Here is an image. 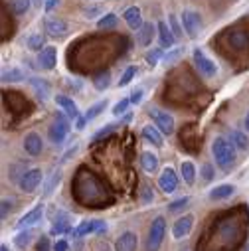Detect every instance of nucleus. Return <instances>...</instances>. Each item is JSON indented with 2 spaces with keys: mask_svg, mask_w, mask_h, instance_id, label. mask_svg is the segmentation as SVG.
<instances>
[{
  "mask_svg": "<svg viewBox=\"0 0 249 251\" xmlns=\"http://www.w3.org/2000/svg\"><path fill=\"white\" fill-rule=\"evenodd\" d=\"M212 154L216 158V164L222 168V170H229L235 162V147L229 139H224V137H216L214 143H212Z\"/></svg>",
  "mask_w": 249,
  "mask_h": 251,
  "instance_id": "1",
  "label": "nucleus"
},
{
  "mask_svg": "<svg viewBox=\"0 0 249 251\" xmlns=\"http://www.w3.org/2000/svg\"><path fill=\"white\" fill-rule=\"evenodd\" d=\"M164 233H166V222H164L162 216H156L150 224V229H149L147 251H158L162 241H164Z\"/></svg>",
  "mask_w": 249,
  "mask_h": 251,
  "instance_id": "2",
  "label": "nucleus"
},
{
  "mask_svg": "<svg viewBox=\"0 0 249 251\" xmlns=\"http://www.w3.org/2000/svg\"><path fill=\"white\" fill-rule=\"evenodd\" d=\"M149 117L154 121V125L160 129L162 135H172L174 133V127H176V123H174V117L168 113V111H162V109H156V107H150L149 109Z\"/></svg>",
  "mask_w": 249,
  "mask_h": 251,
  "instance_id": "3",
  "label": "nucleus"
},
{
  "mask_svg": "<svg viewBox=\"0 0 249 251\" xmlns=\"http://www.w3.org/2000/svg\"><path fill=\"white\" fill-rule=\"evenodd\" d=\"M182 28L190 40H196L202 32V16L196 10H184L182 12Z\"/></svg>",
  "mask_w": 249,
  "mask_h": 251,
  "instance_id": "4",
  "label": "nucleus"
},
{
  "mask_svg": "<svg viewBox=\"0 0 249 251\" xmlns=\"http://www.w3.org/2000/svg\"><path fill=\"white\" fill-rule=\"evenodd\" d=\"M192 57H194L196 70H198L204 77H216V75H218V66L214 64V59H210L200 48H196V50L192 51Z\"/></svg>",
  "mask_w": 249,
  "mask_h": 251,
  "instance_id": "5",
  "label": "nucleus"
},
{
  "mask_svg": "<svg viewBox=\"0 0 249 251\" xmlns=\"http://www.w3.org/2000/svg\"><path fill=\"white\" fill-rule=\"evenodd\" d=\"M50 141L53 145H61L66 141V137L70 135V121L64 117V115H57L55 117V123L50 127Z\"/></svg>",
  "mask_w": 249,
  "mask_h": 251,
  "instance_id": "6",
  "label": "nucleus"
},
{
  "mask_svg": "<svg viewBox=\"0 0 249 251\" xmlns=\"http://www.w3.org/2000/svg\"><path fill=\"white\" fill-rule=\"evenodd\" d=\"M42 180H44V176H42L40 168H28L26 172H22V176L18 180V186H20V190L30 194V192H34L36 188L42 184Z\"/></svg>",
  "mask_w": 249,
  "mask_h": 251,
  "instance_id": "7",
  "label": "nucleus"
},
{
  "mask_svg": "<svg viewBox=\"0 0 249 251\" xmlns=\"http://www.w3.org/2000/svg\"><path fill=\"white\" fill-rule=\"evenodd\" d=\"M44 28L48 32V36L51 38H64L68 34V22L64 18H57V16H46L44 20Z\"/></svg>",
  "mask_w": 249,
  "mask_h": 251,
  "instance_id": "8",
  "label": "nucleus"
},
{
  "mask_svg": "<svg viewBox=\"0 0 249 251\" xmlns=\"http://www.w3.org/2000/svg\"><path fill=\"white\" fill-rule=\"evenodd\" d=\"M194 220H196V218H194L192 214H186V216L178 218V220L174 222V226H172V237H174V239L188 237L190 231H192V227H194Z\"/></svg>",
  "mask_w": 249,
  "mask_h": 251,
  "instance_id": "9",
  "label": "nucleus"
},
{
  "mask_svg": "<svg viewBox=\"0 0 249 251\" xmlns=\"http://www.w3.org/2000/svg\"><path fill=\"white\" fill-rule=\"evenodd\" d=\"M105 229H107L105 222H101V220H85L77 227L72 229V235L74 237H83V235H89V233H101Z\"/></svg>",
  "mask_w": 249,
  "mask_h": 251,
  "instance_id": "10",
  "label": "nucleus"
},
{
  "mask_svg": "<svg viewBox=\"0 0 249 251\" xmlns=\"http://www.w3.org/2000/svg\"><path fill=\"white\" fill-rule=\"evenodd\" d=\"M72 229H74L72 227V216L68 212L57 210L55 216H53V220H51V233L53 235H64V233H68Z\"/></svg>",
  "mask_w": 249,
  "mask_h": 251,
  "instance_id": "11",
  "label": "nucleus"
},
{
  "mask_svg": "<svg viewBox=\"0 0 249 251\" xmlns=\"http://www.w3.org/2000/svg\"><path fill=\"white\" fill-rule=\"evenodd\" d=\"M158 188H160L164 194L176 192V188H178V176H176V172L170 166H166L160 172V176H158Z\"/></svg>",
  "mask_w": 249,
  "mask_h": 251,
  "instance_id": "12",
  "label": "nucleus"
},
{
  "mask_svg": "<svg viewBox=\"0 0 249 251\" xmlns=\"http://www.w3.org/2000/svg\"><path fill=\"white\" fill-rule=\"evenodd\" d=\"M137 247H139V237L135 231H124L115 241V251H137Z\"/></svg>",
  "mask_w": 249,
  "mask_h": 251,
  "instance_id": "13",
  "label": "nucleus"
},
{
  "mask_svg": "<svg viewBox=\"0 0 249 251\" xmlns=\"http://www.w3.org/2000/svg\"><path fill=\"white\" fill-rule=\"evenodd\" d=\"M55 61H57V55H55V48L53 46H46L42 51H38V66L46 72H51L55 68Z\"/></svg>",
  "mask_w": 249,
  "mask_h": 251,
  "instance_id": "14",
  "label": "nucleus"
},
{
  "mask_svg": "<svg viewBox=\"0 0 249 251\" xmlns=\"http://www.w3.org/2000/svg\"><path fill=\"white\" fill-rule=\"evenodd\" d=\"M42 218H44V204H38L34 210L26 212V214L20 218V222L16 224V227H18V229H24V227H32V226H36L38 222H42Z\"/></svg>",
  "mask_w": 249,
  "mask_h": 251,
  "instance_id": "15",
  "label": "nucleus"
},
{
  "mask_svg": "<svg viewBox=\"0 0 249 251\" xmlns=\"http://www.w3.org/2000/svg\"><path fill=\"white\" fill-rule=\"evenodd\" d=\"M55 105L64 111L70 119H79V109H77V103L68 97V95H55Z\"/></svg>",
  "mask_w": 249,
  "mask_h": 251,
  "instance_id": "16",
  "label": "nucleus"
},
{
  "mask_svg": "<svg viewBox=\"0 0 249 251\" xmlns=\"http://www.w3.org/2000/svg\"><path fill=\"white\" fill-rule=\"evenodd\" d=\"M24 151L30 154V156H40L42 151H44V141L38 133H28L24 137Z\"/></svg>",
  "mask_w": 249,
  "mask_h": 251,
  "instance_id": "17",
  "label": "nucleus"
},
{
  "mask_svg": "<svg viewBox=\"0 0 249 251\" xmlns=\"http://www.w3.org/2000/svg\"><path fill=\"white\" fill-rule=\"evenodd\" d=\"M156 28H158V42H160V48H162V50H170V48L176 44L174 32L170 30V26H168L166 22H158Z\"/></svg>",
  "mask_w": 249,
  "mask_h": 251,
  "instance_id": "18",
  "label": "nucleus"
},
{
  "mask_svg": "<svg viewBox=\"0 0 249 251\" xmlns=\"http://www.w3.org/2000/svg\"><path fill=\"white\" fill-rule=\"evenodd\" d=\"M123 18H124V22H127V26L131 28V30H141L143 28V14H141V8L139 6H129L127 10H124V14H123Z\"/></svg>",
  "mask_w": 249,
  "mask_h": 251,
  "instance_id": "19",
  "label": "nucleus"
},
{
  "mask_svg": "<svg viewBox=\"0 0 249 251\" xmlns=\"http://www.w3.org/2000/svg\"><path fill=\"white\" fill-rule=\"evenodd\" d=\"M137 34H139V36H137V42H139V46L147 48L149 44H152L154 36H158V28H156L152 22H145V24H143V28H141Z\"/></svg>",
  "mask_w": 249,
  "mask_h": 251,
  "instance_id": "20",
  "label": "nucleus"
},
{
  "mask_svg": "<svg viewBox=\"0 0 249 251\" xmlns=\"http://www.w3.org/2000/svg\"><path fill=\"white\" fill-rule=\"evenodd\" d=\"M28 81H30V85H32V89L36 91V97H38L40 101H48V99H50V95H51V85H50L46 79L30 77Z\"/></svg>",
  "mask_w": 249,
  "mask_h": 251,
  "instance_id": "21",
  "label": "nucleus"
},
{
  "mask_svg": "<svg viewBox=\"0 0 249 251\" xmlns=\"http://www.w3.org/2000/svg\"><path fill=\"white\" fill-rule=\"evenodd\" d=\"M233 194H235V186L233 184H220V186H216V188L210 190V200L220 202V200H227Z\"/></svg>",
  "mask_w": 249,
  "mask_h": 251,
  "instance_id": "22",
  "label": "nucleus"
},
{
  "mask_svg": "<svg viewBox=\"0 0 249 251\" xmlns=\"http://www.w3.org/2000/svg\"><path fill=\"white\" fill-rule=\"evenodd\" d=\"M34 237H36V229H34V227H24V229H20V231L16 233L14 245H16L18 249H28L30 243L34 241Z\"/></svg>",
  "mask_w": 249,
  "mask_h": 251,
  "instance_id": "23",
  "label": "nucleus"
},
{
  "mask_svg": "<svg viewBox=\"0 0 249 251\" xmlns=\"http://www.w3.org/2000/svg\"><path fill=\"white\" fill-rule=\"evenodd\" d=\"M143 137H145L150 145H154V147H158V149L164 145L162 133H160V129L156 127V125H154V127H152V125H145V127H143Z\"/></svg>",
  "mask_w": 249,
  "mask_h": 251,
  "instance_id": "24",
  "label": "nucleus"
},
{
  "mask_svg": "<svg viewBox=\"0 0 249 251\" xmlns=\"http://www.w3.org/2000/svg\"><path fill=\"white\" fill-rule=\"evenodd\" d=\"M59 182H61V170L57 168H53L51 170V174H48V178H46V182H44V196H51L53 194V190L59 186Z\"/></svg>",
  "mask_w": 249,
  "mask_h": 251,
  "instance_id": "25",
  "label": "nucleus"
},
{
  "mask_svg": "<svg viewBox=\"0 0 249 251\" xmlns=\"http://www.w3.org/2000/svg\"><path fill=\"white\" fill-rule=\"evenodd\" d=\"M141 164H143L145 172H150L152 174V172L158 170V156L154 152H150V151H145L141 154Z\"/></svg>",
  "mask_w": 249,
  "mask_h": 251,
  "instance_id": "26",
  "label": "nucleus"
},
{
  "mask_svg": "<svg viewBox=\"0 0 249 251\" xmlns=\"http://www.w3.org/2000/svg\"><path fill=\"white\" fill-rule=\"evenodd\" d=\"M180 174H182L184 182L188 184V186H192V184L196 182V166H194L190 160H184V162L180 164Z\"/></svg>",
  "mask_w": 249,
  "mask_h": 251,
  "instance_id": "27",
  "label": "nucleus"
},
{
  "mask_svg": "<svg viewBox=\"0 0 249 251\" xmlns=\"http://www.w3.org/2000/svg\"><path fill=\"white\" fill-rule=\"evenodd\" d=\"M26 79V75H24V72L22 70H18V68H4L2 70V81L4 83H16V81H24Z\"/></svg>",
  "mask_w": 249,
  "mask_h": 251,
  "instance_id": "28",
  "label": "nucleus"
},
{
  "mask_svg": "<svg viewBox=\"0 0 249 251\" xmlns=\"http://www.w3.org/2000/svg\"><path fill=\"white\" fill-rule=\"evenodd\" d=\"M8 6L12 10V14L24 16L30 10V6H32V0H8Z\"/></svg>",
  "mask_w": 249,
  "mask_h": 251,
  "instance_id": "29",
  "label": "nucleus"
},
{
  "mask_svg": "<svg viewBox=\"0 0 249 251\" xmlns=\"http://www.w3.org/2000/svg\"><path fill=\"white\" fill-rule=\"evenodd\" d=\"M44 48H46V36H44L42 32L30 34V38H28V50H32V51H42Z\"/></svg>",
  "mask_w": 249,
  "mask_h": 251,
  "instance_id": "30",
  "label": "nucleus"
},
{
  "mask_svg": "<svg viewBox=\"0 0 249 251\" xmlns=\"http://www.w3.org/2000/svg\"><path fill=\"white\" fill-rule=\"evenodd\" d=\"M229 141H231L233 147L239 149V151H247V147H249L247 135H243L241 131H229Z\"/></svg>",
  "mask_w": 249,
  "mask_h": 251,
  "instance_id": "31",
  "label": "nucleus"
},
{
  "mask_svg": "<svg viewBox=\"0 0 249 251\" xmlns=\"http://www.w3.org/2000/svg\"><path fill=\"white\" fill-rule=\"evenodd\" d=\"M117 22H119L117 14H113V12H107V14H103V16L99 18V22H97V28H101V30H111V28H115V26H117Z\"/></svg>",
  "mask_w": 249,
  "mask_h": 251,
  "instance_id": "32",
  "label": "nucleus"
},
{
  "mask_svg": "<svg viewBox=\"0 0 249 251\" xmlns=\"http://www.w3.org/2000/svg\"><path fill=\"white\" fill-rule=\"evenodd\" d=\"M105 109H107V99H105V101H97V103H93V105L87 109L85 119H87V121H93V119H97Z\"/></svg>",
  "mask_w": 249,
  "mask_h": 251,
  "instance_id": "33",
  "label": "nucleus"
},
{
  "mask_svg": "<svg viewBox=\"0 0 249 251\" xmlns=\"http://www.w3.org/2000/svg\"><path fill=\"white\" fill-rule=\"evenodd\" d=\"M109 85H111V74H109V72H103V74L95 75V79H93V87H95L97 91H105Z\"/></svg>",
  "mask_w": 249,
  "mask_h": 251,
  "instance_id": "34",
  "label": "nucleus"
},
{
  "mask_svg": "<svg viewBox=\"0 0 249 251\" xmlns=\"http://www.w3.org/2000/svg\"><path fill=\"white\" fill-rule=\"evenodd\" d=\"M182 53H184V48H170V50L162 55V64H166V66H168V64H174V61H176Z\"/></svg>",
  "mask_w": 249,
  "mask_h": 251,
  "instance_id": "35",
  "label": "nucleus"
},
{
  "mask_svg": "<svg viewBox=\"0 0 249 251\" xmlns=\"http://www.w3.org/2000/svg\"><path fill=\"white\" fill-rule=\"evenodd\" d=\"M135 75H137V68L135 66H129L127 70H124V74L121 75V79H119V87H127L133 81Z\"/></svg>",
  "mask_w": 249,
  "mask_h": 251,
  "instance_id": "36",
  "label": "nucleus"
},
{
  "mask_svg": "<svg viewBox=\"0 0 249 251\" xmlns=\"http://www.w3.org/2000/svg\"><path fill=\"white\" fill-rule=\"evenodd\" d=\"M129 105H131V99H129V97H124V99H121V101H117V103L113 105V111H111V113H113L115 117H121V115L127 113Z\"/></svg>",
  "mask_w": 249,
  "mask_h": 251,
  "instance_id": "37",
  "label": "nucleus"
},
{
  "mask_svg": "<svg viewBox=\"0 0 249 251\" xmlns=\"http://www.w3.org/2000/svg\"><path fill=\"white\" fill-rule=\"evenodd\" d=\"M81 14H83L87 20H93V18H97V16H103V6H99V4H95V6H83V8H81Z\"/></svg>",
  "mask_w": 249,
  "mask_h": 251,
  "instance_id": "38",
  "label": "nucleus"
},
{
  "mask_svg": "<svg viewBox=\"0 0 249 251\" xmlns=\"http://www.w3.org/2000/svg\"><path fill=\"white\" fill-rule=\"evenodd\" d=\"M229 42H231V46H233V48L241 50V48H245V46H247V36H245V32H233V34H231V38H229Z\"/></svg>",
  "mask_w": 249,
  "mask_h": 251,
  "instance_id": "39",
  "label": "nucleus"
},
{
  "mask_svg": "<svg viewBox=\"0 0 249 251\" xmlns=\"http://www.w3.org/2000/svg\"><path fill=\"white\" fill-rule=\"evenodd\" d=\"M162 55H164V53H162V48H154L152 51H149V53L145 55V59H147V64H149V66H152V68H154V66L158 64V61L162 59Z\"/></svg>",
  "mask_w": 249,
  "mask_h": 251,
  "instance_id": "40",
  "label": "nucleus"
},
{
  "mask_svg": "<svg viewBox=\"0 0 249 251\" xmlns=\"http://www.w3.org/2000/svg\"><path fill=\"white\" fill-rule=\"evenodd\" d=\"M113 131H115V125H105V127H103V129H101L99 133H95V135H93V139H91V141H93V143H99L101 139L109 137V135H111Z\"/></svg>",
  "mask_w": 249,
  "mask_h": 251,
  "instance_id": "41",
  "label": "nucleus"
},
{
  "mask_svg": "<svg viewBox=\"0 0 249 251\" xmlns=\"http://www.w3.org/2000/svg\"><path fill=\"white\" fill-rule=\"evenodd\" d=\"M190 202V198L188 196H184V198H178V200H174L170 206H168V212H180V210H184L186 208V204Z\"/></svg>",
  "mask_w": 249,
  "mask_h": 251,
  "instance_id": "42",
  "label": "nucleus"
},
{
  "mask_svg": "<svg viewBox=\"0 0 249 251\" xmlns=\"http://www.w3.org/2000/svg\"><path fill=\"white\" fill-rule=\"evenodd\" d=\"M36 251H53V247H51V243H50V237L42 235L40 241H38V245H36Z\"/></svg>",
  "mask_w": 249,
  "mask_h": 251,
  "instance_id": "43",
  "label": "nucleus"
},
{
  "mask_svg": "<svg viewBox=\"0 0 249 251\" xmlns=\"http://www.w3.org/2000/svg\"><path fill=\"white\" fill-rule=\"evenodd\" d=\"M143 97H145V91L143 89H135L133 93H131V105H141L143 103Z\"/></svg>",
  "mask_w": 249,
  "mask_h": 251,
  "instance_id": "44",
  "label": "nucleus"
},
{
  "mask_svg": "<svg viewBox=\"0 0 249 251\" xmlns=\"http://www.w3.org/2000/svg\"><path fill=\"white\" fill-rule=\"evenodd\" d=\"M202 176H204L206 182H210V180L214 178V168H212V164H204V166H202Z\"/></svg>",
  "mask_w": 249,
  "mask_h": 251,
  "instance_id": "45",
  "label": "nucleus"
},
{
  "mask_svg": "<svg viewBox=\"0 0 249 251\" xmlns=\"http://www.w3.org/2000/svg\"><path fill=\"white\" fill-rule=\"evenodd\" d=\"M68 249H70V243L66 239H57L53 243V251H68Z\"/></svg>",
  "mask_w": 249,
  "mask_h": 251,
  "instance_id": "46",
  "label": "nucleus"
},
{
  "mask_svg": "<svg viewBox=\"0 0 249 251\" xmlns=\"http://www.w3.org/2000/svg\"><path fill=\"white\" fill-rule=\"evenodd\" d=\"M168 22H170V26H172L170 30H172V32H174V36L178 38V36H180L182 32H180V26H178V22H176V18H174V16H170V18H168Z\"/></svg>",
  "mask_w": 249,
  "mask_h": 251,
  "instance_id": "47",
  "label": "nucleus"
},
{
  "mask_svg": "<svg viewBox=\"0 0 249 251\" xmlns=\"http://www.w3.org/2000/svg\"><path fill=\"white\" fill-rule=\"evenodd\" d=\"M10 206H12V200H6V198H4V200H2V220H6Z\"/></svg>",
  "mask_w": 249,
  "mask_h": 251,
  "instance_id": "48",
  "label": "nucleus"
},
{
  "mask_svg": "<svg viewBox=\"0 0 249 251\" xmlns=\"http://www.w3.org/2000/svg\"><path fill=\"white\" fill-rule=\"evenodd\" d=\"M57 4H59V0H48V2L44 4V8H46V12H51Z\"/></svg>",
  "mask_w": 249,
  "mask_h": 251,
  "instance_id": "49",
  "label": "nucleus"
},
{
  "mask_svg": "<svg viewBox=\"0 0 249 251\" xmlns=\"http://www.w3.org/2000/svg\"><path fill=\"white\" fill-rule=\"evenodd\" d=\"M77 123H75V127H77V131H83L85 129V123H87V119L85 117H79V119H75Z\"/></svg>",
  "mask_w": 249,
  "mask_h": 251,
  "instance_id": "50",
  "label": "nucleus"
},
{
  "mask_svg": "<svg viewBox=\"0 0 249 251\" xmlns=\"http://www.w3.org/2000/svg\"><path fill=\"white\" fill-rule=\"evenodd\" d=\"M46 2H48V0H32L34 6H42V4H46Z\"/></svg>",
  "mask_w": 249,
  "mask_h": 251,
  "instance_id": "51",
  "label": "nucleus"
},
{
  "mask_svg": "<svg viewBox=\"0 0 249 251\" xmlns=\"http://www.w3.org/2000/svg\"><path fill=\"white\" fill-rule=\"evenodd\" d=\"M243 125H245V129L249 131V113L245 115V119H243Z\"/></svg>",
  "mask_w": 249,
  "mask_h": 251,
  "instance_id": "52",
  "label": "nucleus"
},
{
  "mask_svg": "<svg viewBox=\"0 0 249 251\" xmlns=\"http://www.w3.org/2000/svg\"><path fill=\"white\" fill-rule=\"evenodd\" d=\"M0 251H10V249H8V245H2V247H0Z\"/></svg>",
  "mask_w": 249,
  "mask_h": 251,
  "instance_id": "53",
  "label": "nucleus"
},
{
  "mask_svg": "<svg viewBox=\"0 0 249 251\" xmlns=\"http://www.w3.org/2000/svg\"><path fill=\"white\" fill-rule=\"evenodd\" d=\"M247 251H249V245H247Z\"/></svg>",
  "mask_w": 249,
  "mask_h": 251,
  "instance_id": "54",
  "label": "nucleus"
}]
</instances>
